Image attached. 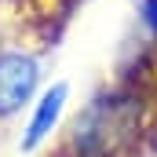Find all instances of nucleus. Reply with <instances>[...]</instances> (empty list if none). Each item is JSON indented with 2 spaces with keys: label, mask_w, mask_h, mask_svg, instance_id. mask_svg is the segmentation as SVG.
<instances>
[{
  "label": "nucleus",
  "mask_w": 157,
  "mask_h": 157,
  "mask_svg": "<svg viewBox=\"0 0 157 157\" xmlns=\"http://www.w3.org/2000/svg\"><path fill=\"white\" fill-rule=\"evenodd\" d=\"M139 124V106L128 99H102L88 106L73 124V146L84 157H110L132 139Z\"/></svg>",
  "instance_id": "1"
},
{
  "label": "nucleus",
  "mask_w": 157,
  "mask_h": 157,
  "mask_svg": "<svg viewBox=\"0 0 157 157\" xmlns=\"http://www.w3.org/2000/svg\"><path fill=\"white\" fill-rule=\"evenodd\" d=\"M37 88V62L29 55L0 59V113H15Z\"/></svg>",
  "instance_id": "2"
},
{
  "label": "nucleus",
  "mask_w": 157,
  "mask_h": 157,
  "mask_svg": "<svg viewBox=\"0 0 157 157\" xmlns=\"http://www.w3.org/2000/svg\"><path fill=\"white\" fill-rule=\"evenodd\" d=\"M62 99H66V88H62V84L40 99L37 117H33V124H29V135H26V146H37L40 139L51 132V124H55V121H59V113H62Z\"/></svg>",
  "instance_id": "3"
}]
</instances>
